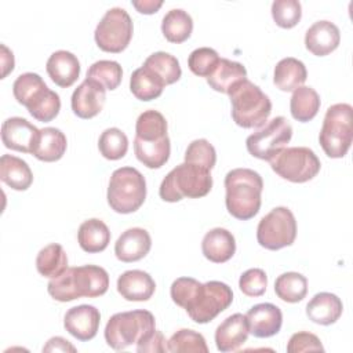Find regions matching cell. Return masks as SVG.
<instances>
[{"label": "cell", "mask_w": 353, "mask_h": 353, "mask_svg": "<svg viewBox=\"0 0 353 353\" xmlns=\"http://www.w3.org/2000/svg\"><path fill=\"white\" fill-rule=\"evenodd\" d=\"M170 294L174 303L183 307L199 324L212 321L233 302L232 288L216 280L203 284L193 277H179L171 284Z\"/></svg>", "instance_id": "cell-1"}, {"label": "cell", "mask_w": 353, "mask_h": 353, "mask_svg": "<svg viewBox=\"0 0 353 353\" xmlns=\"http://www.w3.org/2000/svg\"><path fill=\"white\" fill-rule=\"evenodd\" d=\"M109 288L108 272L97 265L68 268L62 274L48 281V294L59 302H70L79 298H97Z\"/></svg>", "instance_id": "cell-2"}, {"label": "cell", "mask_w": 353, "mask_h": 353, "mask_svg": "<svg viewBox=\"0 0 353 353\" xmlns=\"http://www.w3.org/2000/svg\"><path fill=\"white\" fill-rule=\"evenodd\" d=\"M228 212L240 219L254 218L261 208V194L263 190L262 176L251 168H234L225 176Z\"/></svg>", "instance_id": "cell-3"}, {"label": "cell", "mask_w": 353, "mask_h": 353, "mask_svg": "<svg viewBox=\"0 0 353 353\" xmlns=\"http://www.w3.org/2000/svg\"><path fill=\"white\" fill-rule=\"evenodd\" d=\"M212 176L210 170L200 165L182 163L172 168L161 181L159 194L164 201L176 203L183 197L199 199L210 193Z\"/></svg>", "instance_id": "cell-4"}, {"label": "cell", "mask_w": 353, "mask_h": 353, "mask_svg": "<svg viewBox=\"0 0 353 353\" xmlns=\"http://www.w3.org/2000/svg\"><path fill=\"white\" fill-rule=\"evenodd\" d=\"M232 103V119L243 128L262 127L270 113L272 102L269 97L248 79L237 84L229 94Z\"/></svg>", "instance_id": "cell-5"}, {"label": "cell", "mask_w": 353, "mask_h": 353, "mask_svg": "<svg viewBox=\"0 0 353 353\" xmlns=\"http://www.w3.org/2000/svg\"><path fill=\"white\" fill-rule=\"evenodd\" d=\"M108 204L119 214L139 210L146 199L145 176L134 167H121L112 172L108 186Z\"/></svg>", "instance_id": "cell-6"}, {"label": "cell", "mask_w": 353, "mask_h": 353, "mask_svg": "<svg viewBox=\"0 0 353 353\" xmlns=\"http://www.w3.org/2000/svg\"><path fill=\"white\" fill-rule=\"evenodd\" d=\"M156 330L154 316L149 310H130L113 314L105 327V341L114 350H123Z\"/></svg>", "instance_id": "cell-7"}, {"label": "cell", "mask_w": 353, "mask_h": 353, "mask_svg": "<svg viewBox=\"0 0 353 353\" xmlns=\"http://www.w3.org/2000/svg\"><path fill=\"white\" fill-rule=\"evenodd\" d=\"M352 110L349 103H335L325 112L319 141L324 153L331 159L343 157L352 145Z\"/></svg>", "instance_id": "cell-8"}, {"label": "cell", "mask_w": 353, "mask_h": 353, "mask_svg": "<svg viewBox=\"0 0 353 353\" xmlns=\"http://www.w3.org/2000/svg\"><path fill=\"white\" fill-rule=\"evenodd\" d=\"M269 163L279 176L294 183H303L313 179L321 168L316 153L306 146L284 148Z\"/></svg>", "instance_id": "cell-9"}, {"label": "cell", "mask_w": 353, "mask_h": 353, "mask_svg": "<svg viewBox=\"0 0 353 353\" xmlns=\"http://www.w3.org/2000/svg\"><path fill=\"white\" fill-rule=\"evenodd\" d=\"M132 32L134 25L128 12L121 7H113L98 22L94 39L102 51L119 54L128 47Z\"/></svg>", "instance_id": "cell-10"}, {"label": "cell", "mask_w": 353, "mask_h": 353, "mask_svg": "<svg viewBox=\"0 0 353 353\" xmlns=\"http://www.w3.org/2000/svg\"><path fill=\"white\" fill-rule=\"evenodd\" d=\"M296 237V221L287 207H276L258 223L256 240L261 247L276 251L291 245Z\"/></svg>", "instance_id": "cell-11"}, {"label": "cell", "mask_w": 353, "mask_h": 353, "mask_svg": "<svg viewBox=\"0 0 353 353\" xmlns=\"http://www.w3.org/2000/svg\"><path fill=\"white\" fill-rule=\"evenodd\" d=\"M292 138V127L283 116H277L265 123L262 128L245 139L247 150L251 156L269 161L274 154L287 146Z\"/></svg>", "instance_id": "cell-12"}, {"label": "cell", "mask_w": 353, "mask_h": 353, "mask_svg": "<svg viewBox=\"0 0 353 353\" xmlns=\"http://www.w3.org/2000/svg\"><path fill=\"white\" fill-rule=\"evenodd\" d=\"M40 130L23 117H10L1 124V141L7 149L33 153Z\"/></svg>", "instance_id": "cell-13"}, {"label": "cell", "mask_w": 353, "mask_h": 353, "mask_svg": "<svg viewBox=\"0 0 353 353\" xmlns=\"http://www.w3.org/2000/svg\"><path fill=\"white\" fill-rule=\"evenodd\" d=\"M106 90L98 81L87 79L73 91L70 105L73 113L80 119L95 117L105 105Z\"/></svg>", "instance_id": "cell-14"}, {"label": "cell", "mask_w": 353, "mask_h": 353, "mask_svg": "<svg viewBox=\"0 0 353 353\" xmlns=\"http://www.w3.org/2000/svg\"><path fill=\"white\" fill-rule=\"evenodd\" d=\"M101 313L92 305H79L70 307L63 317L65 330L76 339L85 342L92 339L99 328Z\"/></svg>", "instance_id": "cell-15"}, {"label": "cell", "mask_w": 353, "mask_h": 353, "mask_svg": "<svg viewBox=\"0 0 353 353\" xmlns=\"http://www.w3.org/2000/svg\"><path fill=\"white\" fill-rule=\"evenodd\" d=\"M152 248V239L148 230L142 228H130L124 230L114 243L116 258L121 262H137L145 258Z\"/></svg>", "instance_id": "cell-16"}, {"label": "cell", "mask_w": 353, "mask_h": 353, "mask_svg": "<svg viewBox=\"0 0 353 353\" xmlns=\"http://www.w3.org/2000/svg\"><path fill=\"white\" fill-rule=\"evenodd\" d=\"M250 334L256 338H269L276 335L283 324V313L273 303L254 305L245 314Z\"/></svg>", "instance_id": "cell-17"}, {"label": "cell", "mask_w": 353, "mask_h": 353, "mask_svg": "<svg viewBox=\"0 0 353 353\" xmlns=\"http://www.w3.org/2000/svg\"><path fill=\"white\" fill-rule=\"evenodd\" d=\"M250 327L245 314L234 313L226 317L215 331V345L222 353L237 350L248 338Z\"/></svg>", "instance_id": "cell-18"}, {"label": "cell", "mask_w": 353, "mask_h": 353, "mask_svg": "<svg viewBox=\"0 0 353 353\" xmlns=\"http://www.w3.org/2000/svg\"><path fill=\"white\" fill-rule=\"evenodd\" d=\"M341 41V33L330 21L314 22L305 34V47L316 57H325L335 51Z\"/></svg>", "instance_id": "cell-19"}, {"label": "cell", "mask_w": 353, "mask_h": 353, "mask_svg": "<svg viewBox=\"0 0 353 353\" xmlns=\"http://www.w3.org/2000/svg\"><path fill=\"white\" fill-rule=\"evenodd\" d=\"M46 70L57 85L68 88L73 85L80 76V62L73 52L58 50L47 59Z\"/></svg>", "instance_id": "cell-20"}, {"label": "cell", "mask_w": 353, "mask_h": 353, "mask_svg": "<svg viewBox=\"0 0 353 353\" xmlns=\"http://www.w3.org/2000/svg\"><path fill=\"white\" fill-rule=\"evenodd\" d=\"M154 290L156 283L152 276L139 269L127 270L117 279V291L125 301H148L154 294Z\"/></svg>", "instance_id": "cell-21"}, {"label": "cell", "mask_w": 353, "mask_h": 353, "mask_svg": "<svg viewBox=\"0 0 353 353\" xmlns=\"http://www.w3.org/2000/svg\"><path fill=\"white\" fill-rule=\"evenodd\" d=\"M201 251L203 255L214 263L228 262L236 252L234 236L228 229L214 228L204 234Z\"/></svg>", "instance_id": "cell-22"}, {"label": "cell", "mask_w": 353, "mask_h": 353, "mask_svg": "<svg viewBox=\"0 0 353 353\" xmlns=\"http://www.w3.org/2000/svg\"><path fill=\"white\" fill-rule=\"evenodd\" d=\"M343 305L341 298L331 292L316 294L306 305V316L316 324L331 325L342 316Z\"/></svg>", "instance_id": "cell-23"}, {"label": "cell", "mask_w": 353, "mask_h": 353, "mask_svg": "<svg viewBox=\"0 0 353 353\" xmlns=\"http://www.w3.org/2000/svg\"><path fill=\"white\" fill-rule=\"evenodd\" d=\"M245 79L247 70L243 63L221 58L212 73L207 77V83L214 91L229 95L232 90Z\"/></svg>", "instance_id": "cell-24"}, {"label": "cell", "mask_w": 353, "mask_h": 353, "mask_svg": "<svg viewBox=\"0 0 353 353\" xmlns=\"http://www.w3.org/2000/svg\"><path fill=\"white\" fill-rule=\"evenodd\" d=\"M306 79L307 70L305 63L294 57L283 58L274 66L273 83L281 91H295L298 87L303 85Z\"/></svg>", "instance_id": "cell-25"}, {"label": "cell", "mask_w": 353, "mask_h": 353, "mask_svg": "<svg viewBox=\"0 0 353 353\" xmlns=\"http://www.w3.org/2000/svg\"><path fill=\"white\" fill-rule=\"evenodd\" d=\"M0 179L14 190H26L33 182V172L21 157L3 154L0 159Z\"/></svg>", "instance_id": "cell-26"}, {"label": "cell", "mask_w": 353, "mask_h": 353, "mask_svg": "<svg viewBox=\"0 0 353 353\" xmlns=\"http://www.w3.org/2000/svg\"><path fill=\"white\" fill-rule=\"evenodd\" d=\"M68 141L65 134L55 127H46L40 130V137L33 150V156L46 163L58 161L66 152Z\"/></svg>", "instance_id": "cell-27"}, {"label": "cell", "mask_w": 353, "mask_h": 353, "mask_svg": "<svg viewBox=\"0 0 353 353\" xmlns=\"http://www.w3.org/2000/svg\"><path fill=\"white\" fill-rule=\"evenodd\" d=\"M79 245L88 254L103 251L110 241V230L106 223L98 218L84 221L77 232Z\"/></svg>", "instance_id": "cell-28"}, {"label": "cell", "mask_w": 353, "mask_h": 353, "mask_svg": "<svg viewBox=\"0 0 353 353\" xmlns=\"http://www.w3.org/2000/svg\"><path fill=\"white\" fill-rule=\"evenodd\" d=\"M134 152L137 159L146 165L148 168H160L163 167L168 159H170V153H171V142L170 138L165 137L160 141H154V142H146V141H141V139H134Z\"/></svg>", "instance_id": "cell-29"}, {"label": "cell", "mask_w": 353, "mask_h": 353, "mask_svg": "<svg viewBox=\"0 0 353 353\" xmlns=\"http://www.w3.org/2000/svg\"><path fill=\"white\" fill-rule=\"evenodd\" d=\"M320 95L317 91L307 85H301L292 91L290 101V110L295 120L301 123L310 121L320 109Z\"/></svg>", "instance_id": "cell-30"}, {"label": "cell", "mask_w": 353, "mask_h": 353, "mask_svg": "<svg viewBox=\"0 0 353 353\" xmlns=\"http://www.w3.org/2000/svg\"><path fill=\"white\" fill-rule=\"evenodd\" d=\"M193 30L192 17L182 8L170 10L161 21V32L170 43L186 41Z\"/></svg>", "instance_id": "cell-31"}, {"label": "cell", "mask_w": 353, "mask_h": 353, "mask_svg": "<svg viewBox=\"0 0 353 353\" xmlns=\"http://www.w3.org/2000/svg\"><path fill=\"white\" fill-rule=\"evenodd\" d=\"M37 272L48 279L58 277L68 269V256L61 244L52 243L41 248L36 256Z\"/></svg>", "instance_id": "cell-32"}, {"label": "cell", "mask_w": 353, "mask_h": 353, "mask_svg": "<svg viewBox=\"0 0 353 353\" xmlns=\"http://www.w3.org/2000/svg\"><path fill=\"white\" fill-rule=\"evenodd\" d=\"M164 83L149 69L141 66L135 69L130 79V90L139 101H152L161 95Z\"/></svg>", "instance_id": "cell-33"}, {"label": "cell", "mask_w": 353, "mask_h": 353, "mask_svg": "<svg viewBox=\"0 0 353 353\" xmlns=\"http://www.w3.org/2000/svg\"><path fill=\"white\" fill-rule=\"evenodd\" d=\"M142 66L154 73L164 83V85L176 83L182 74L179 61L174 55L164 51L150 54Z\"/></svg>", "instance_id": "cell-34"}, {"label": "cell", "mask_w": 353, "mask_h": 353, "mask_svg": "<svg viewBox=\"0 0 353 353\" xmlns=\"http://www.w3.org/2000/svg\"><path fill=\"white\" fill-rule=\"evenodd\" d=\"M167 120L165 117L154 110V109H149L142 112L135 123V138L141 139V141H146V142H154V141H160L167 135Z\"/></svg>", "instance_id": "cell-35"}, {"label": "cell", "mask_w": 353, "mask_h": 353, "mask_svg": "<svg viewBox=\"0 0 353 353\" xmlns=\"http://www.w3.org/2000/svg\"><path fill=\"white\" fill-rule=\"evenodd\" d=\"M274 292L284 302H301L307 294V280L298 272L283 273L274 281Z\"/></svg>", "instance_id": "cell-36"}, {"label": "cell", "mask_w": 353, "mask_h": 353, "mask_svg": "<svg viewBox=\"0 0 353 353\" xmlns=\"http://www.w3.org/2000/svg\"><path fill=\"white\" fill-rule=\"evenodd\" d=\"M87 79L98 81L105 90H116L123 79V69L119 62L101 59L94 62L87 70Z\"/></svg>", "instance_id": "cell-37"}, {"label": "cell", "mask_w": 353, "mask_h": 353, "mask_svg": "<svg viewBox=\"0 0 353 353\" xmlns=\"http://www.w3.org/2000/svg\"><path fill=\"white\" fill-rule=\"evenodd\" d=\"M99 153L108 160H120L128 150L127 135L116 127L106 128L98 139Z\"/></svg>", "instance_id": "cell-38"}, {"label": "cell", "mask_w": 353, "mask_h": 353, "mask_svg": "<svg viewBox=\"0 0 353 353\" xmlns=\"http://www.w3.org/2000/svg\"><path fill=\"white\" fill-rule=\"evenodd\" d=\"M167 349L172 353H207L208 346L204 336L200 332H196L189 328L178 330L167 341Z\"/></svg>", "instance_id": "cell-39"}, {"label": "cell", "mask_w": 353, "mask_h": 353, "mask_svg": "<svg viewBox=\"0 0 353 353\" xmlns=\"http://www.w3.org/2000/svg\"><path fill=\"white\" fill-rule=\"evenodd\" d=\"M47 88V84L40 74L28 72L19 74L12 84V94L18 103L26 106L40 91Z\"/></svg>", "instance_id": "cell-40"}, {"label": "cell", "mask_w": 353, "mask_h": 353, "mask_svg": "<svg viewBox=\"0 0 353 353\" xmlns=\"http://www.w3.org/2000/svg\"><path fill=\"white\" fill-rule=\"evenodd\" d=\"M185 163L196 164L211 171L216 163L215 148L204 138L194 139L186 148Z\"/></svg>", "instance_id": "cell-41"}, {"label": "cell", "mask_w": 353, "mask_h": 353, "mask_svg": "<svg viewBox=\"0 0 353 353\" xmlns=\"http://www.w3.org/2000/svg\"><path fill=\"white\" fill-rule=\"evenodd\" d=\"M272 17L277 26L291 29L301 21L302 6L298 0H274L272 3Z\"/></svg>", "instance_id": "cell-42"}, {"label": "cell", "mask_w": 353, "mask_h": 353, "mask_svg": "<svg viewBox=\"0 0 353 353\" xmlns=\"http://www.w3.org/2000/svg\"><path fill=\"white\" fill-rule=\"evenodd\" d=\"M219 55L214 48L199 47L193 50L188 58V66L192 73L200 77H208L219 62Z\"/></svg>", "instance_id": "cell-43"}, {"label": "cell", "mask_w": 353, "mask_h": 353, "mask_svg": "<svg viewBox=\"0 0 353 353\" xmlns=\"http://www.w3.org/2000/svg\"><path fill=\"white\" fill-rule=\"evenodd\" d=\"M59 110H61V99H59V95L52 90H48L47 94L37 103H34L32 108L28 109V112L30 113V116H33V119L43 123L54 120L58 116Z\"/></svg>", "instance_id": "cell-44"}, {"label": "cell", "mask_w": 353, "mask_h": 353, "mask_svg": "<svg viewBox=\"0 0 353 353\" xmlns=\"http://www.w3.org/2000/svg\"><path fill=\"white\" fill-rule=\"evenodd\" d=\"M239 287L241 292L247 296H261L265 294L268 287V276L265 270L259 268H252L245 270L239 280Z\"/></svg>", "instance_id": "cell-45"}, {"label": "cell", "mask_w": 353, "mask_h": 353, "mask_svg": "<svg viewBox=\"0 0 353 353\" xmlns=\"http://www.w3.org/2000/svg\"><path fill=\"white\" fill-rule=\"evenodd\" d=\"M287 352L288 353L324 352V347L317 335L307 332V331H301V332H295L291 335V338L287 343Z\"/></svg>", "instance_id": "cell-46"}, {"label": "cell", "mask_w": 353, "mask_h": 353, "mask_svg": "<svg viewBox=\"0 0 353 353\" xmlns=\"http://www.w3.org/2000/svg\"><path fill=\"white\" fill-rule=\"evenodd\" d=\"M167 350H168L167 341H165L163 332L157 331V330H153L150 334H148L145 338H142L137 343V352H139V353H146V352L163 353Z\"/></svg>", "instance_id": "cell-47"}, {"label": "cell", "mask_w": 353, "mask_h": 353, "mask_svg": "<svg viewBox=\"0 0 353 353\" xmlns=\"http://www.w3.org/2000/svg\"><path fill=\"white\" fill-rule=\"evenodd\" d=\"M43 352H76V347L62 336H52L43 346Z\"/></svg>", "instance_id": "cell-48"}, {"label": "cell", "mask_w": 353, "mask_h": 353, "mask_svg": "<svg viewBox=\"0 0 353 353\" xmlns=\"http://www.w3.org/2000/svg\"><path fill=\"white\" fill-rule=\"evenodd\" d=\"M132 6L141 14H154L163 6L161 0H132Z\"/></svg>", "instance_id": "cell-49"}, {"label": "cell", "mask_w": 353, "mask_h": 353, "mask_svg": "<svg viewBox=\"0 0 353 353\" xmlns=\"http://www.w3.org/2000/svg\"><path fill=\"white\" fill-rule=\"evenodd\" d=\"M0 48H1V69H3L1 70V79H6L7 74L12 72L15 61H14L12 51L6 44H1Z\"/></svg>", "instance_id": "cell-50"}]
</instances>
